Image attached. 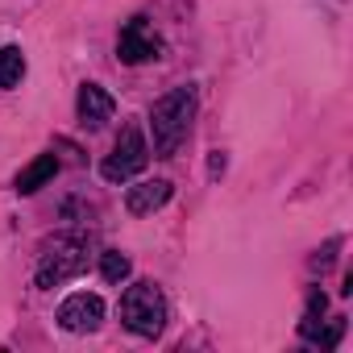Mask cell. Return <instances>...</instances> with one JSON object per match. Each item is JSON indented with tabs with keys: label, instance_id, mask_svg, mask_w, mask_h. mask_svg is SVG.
Instances as JSON below:
<instances>
[{
	"label": "cell",
	"instance_id": "7a4b0ae2",
	"mask_svg": "<svg viewBox=\"0 0 353 353\" xmlns=\"http://www.w3.org/2000/svg\"><path fill=\"white\" fill-rule=\"evenodd\" d=\"M121 320H125V328L137 332V336H158L162 324H166V299H162V291H158L150 279L133 283V287L121 295Z\"/></svg>",
	"mask_w": 353,
	"mask_h": 353
},
{
	"label": "cell",
	"instance_id": "52a82bcc",
	"mask_svg": "<svg viewBox=\"0 0 353 353\" xmlns=\"http://www.w3.org/2000/svg\"><path fill=\"white\" fill-rule=\"evenodd\" d=\"M112 112H117V100L100 83H83L79 88V121L88 129H100L104 121H112Z\"/></svg>",
	"mask_w": 353,
	"mask_h": 353
},
{
	"label": "cell",
	"instance_id": "8fae6325",
	"mask_svg": "<svg viewBox=\"0 0 353 353\" xmlns=\"http://www.w3.org/2000/svg\"><path fill=\"white\" fill-rule=\"evenodd\" d=\"M129 270H133V266H129V258H125L121 250H104V254H100V274H104L108 283H125Z\"/></svg>",
	"mask_w": 353,
	"mask_h": 353
},
{
	"label": "cell",
	"instance_id": "9c48e42d",
	"mask_svg": "<svg viewBox=\"0 0 353 353\" xmlns=\"http://www.w3.org/2000/svg\"><path fill=\"white\" fill-rule=\"evenodd\" d=\"M54 174H59V158H54V154H38V158L17 174V192H21V196H34L38 188H46V183L54 179Z\"/></svg>",
	"mask_w": 353,
	"mask_h": 353
},
{
	"label": "cell",
	"instance_id": "ba28073f",
	"mask_svg": "<svg viewBox=\"0 0 353 353\" xmlns=\"http://www.w3.org/2000/svg\"><path fill=\"white\" fill-rule=\"evenodd\" d=\"M166 200H170V183H166V179H150V183H137V188L125 192V208H129L133 216H145V212L162 208Z\"/></svg>",
	"mask_w": 353,
	"mask_h": 353
},
{
	"label": "cell",
	"instance_id": "277c9868",
	"mask_svg": "<svg viewBox=\"0 0 353 353\" xmlns=\"http://www.w3.org/2000/svg\"><path fill=\"white\" fill-rule=\"evenodd\" d=\"M83 250H88V245H83L79 237H75V241H59V245L42 258V266H38V287L50 291V287L75 279V274L88 266V254H83Z\"/></svg>",
	"mask_w": 353,
	"mask_h": 353
},
{
	"label": "cell",
	"instance_id": "6da1fadb",
	"mask_svg": "<svg viewBox=\"0 0 353 353\" xmlns=\"http://www.w3.org/2000/svg\"><path fill=\"white\" fill-rule=\"evenodd\" d=\"M196 121V88H170L154 108H150V133H154V154L174 158V150L183 145L188 129Z\"/></svg>",
	"mask_w": 353,
	"mask_h": 353
},
{
	"label": "cell",
	"instance_id": "8992f818",
	"mask_svg": "<svg viewBox=\"0 0 353 353\" xmlns=\"http://www.w3.org/2000/svg\"><path fill=\"white\" fill-rule=\"evenodd\" d=\"M100 320H104V299L100 295H88V291L67 295L63 307H59V324L67 332H96Z\"/></svg>",
	"mask_w": 353,
	"mask_h": 353
},
{
	"label": "cell",
	"instance_id": "30bf717a",
	"mask_svg": "<svg viewBox=\"0 0 353 353\" xmlns=\"http://www.w3.org/2000/svg\"><path fill=\"white\" fill-rule=\"evenodd\" d=\"M26 75V54L17 46H5L0 50V88H17Z\"/></svg>",
	"mask_w": 353,
	"mask_h": 353
},
{
	"label": "cell",
	"instance_id": "5b68a950",
	"mask_svg": "<svg viewBox=\"0 0 353 353\" xmlns=\"http://www.w3.org/2000/svg\"><path fill=\"white\" fill-rule=\"evenodd\" d=\"M158 50H162V42L154 38V30L145 26V17L125 21V30H121V38H117V54H121V63L137 67V63L158 59Z\"/></svg>",
	"mask_w": 353,
	"mask_h": 353
},
{
	"label": "cell",
	"instance_id": "3957f363",
	"mask_svg": "<svg viewBox=\"0 0 353 353\" xmlns=\"http://www.w3.org/2000/svg\"><path fill=\"white\" fill-rule=\"evenodd\" d=\"M145 162H150V145H145L141 125H125L117 145H112V154L100 162V174L108 183H125V179H133V174L145 170Z\"/></svg>",
	"mask_w": 353,
	"mask_h": 353
}]
</instances>
